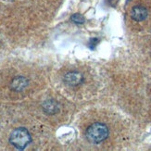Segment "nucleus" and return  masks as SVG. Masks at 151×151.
Returning a JSON list of instances; mask_svg holds the SVG:
<instances>
[{"label":"nucleus","instance_id":"obj_2","mask_svg":"<svg viewBox=\"0 0 151 151\" xmlns=\"http://www.w3.org/2000/svg\"><path fill=\"white\" fill-rule=\"evenodd\" d=\"M32 142V136L29 133V131L23 128L19 127L13 130L10 136H9V143L19 150H23L25 147Z\"/></svg>","mask_w":151,"mask_h":151},{"label":"nucleus","instance_id":"obj_3","mask_svg":"<svg viewBox=\"0 0 151 151\" xmlns=\"http://www.w3.org/2000/svg\"><path fill=\"white\" fill-rule=\"evenodd\" d=\"M83 82V76L79 71H70L64 75V83L69 86H78Z\"/></svg>","mask_w":151,"mask_h":151},{"label":"nucleus","instance_id":"obj_7","mask_svg":"<svg viewBox=\"0 0 151 151\" xmlns=\"http://www.w3.org/2000/svg\"><path fill=\"white\" fill-rule=\"evenodd\" d=\"M70 21L75 24H83L84 23L85 19H84V17L82 14H80V13H74V14L70 17Z\"/></svg>","mask_w":151,"mask_h":151},{"label":"nucleus","instance_id":"obj_4","mask_svg":"<svg viewBox=\"0 0 151 151\" xmlns=\"http://www.w3.org/2000/svg\"><path fill=\"white\" fill-rule=\"evenodd\" d=\"M147 9L143 6H134L131 10V18L135 22H143L147 17Z\"/></svg>","mask_w":151,"mask_h":151},{"label":"nucleus","instance_id":"obj_5","mask_svg":"<svg viewBox=\"0 0 151 151\" xmlns=\"http://www.w3.org/2000/svg\"><path fill=\"white\" fill-rule=\"evenodd\" d=\"M28 85V79L23 76L15 77L10 83V88L15 92H22Z\"/></svg>","mask_w":151,"mask_h":151},{"label":"nucleus","instance_id":"obj_6","mask_svg":"<svg viewBox=\"0 0 151 151\" xmlns=\"http://www.w3.org/2000/svg\"><path fill=\"white\" fill-rule=\"evenodd\" d=\"M42 109L44 110V112H45L48 115H54L60 110V107H58V102L54 99L45 100L42 104Z\"/></svg>","mask_w":151,"mask_h":151},{"label":"nucleus","instance_id":"obj_1","mask_svg":"<svg viewBox=\"0 0 151 151\" xmlns=\"http://www.w3.org/2000/svg\"><path fill=\"white\" fill-rule=\"evenodd\" d=\"M85 136L93 144H99L106 140L109 136V129L107 125L101 122H96L91 124L86 129Z\"/></svg>","mask_w":151,"mask_h":151}]
</instances>
